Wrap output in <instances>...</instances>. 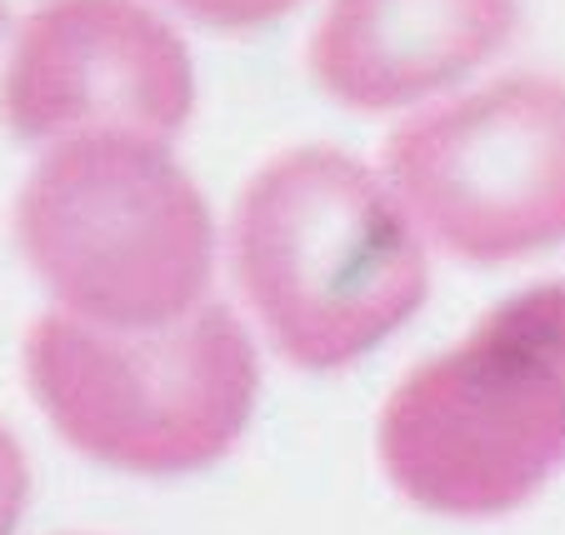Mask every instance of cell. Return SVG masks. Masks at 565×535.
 Here are the masks:
<instances>
[{
  "mask_svg": "<svg viewBox=\"0 0 565 535\" xmlns=\"http://www.w3.org/2000/svg\"><path fill=\"white\" fill-rule=\"evenodd\" d=\"M521 0H326L310 35V81L355 116L440 100L505 51Z\"/></svg>",
  "mask_w": 565,
  "mask_h": 535,
  "instance_id": "52a82bcc",
  "label": "cell"
},
{
  "mask_svg": "<svg viewBox=\"0 0 565 535\" xmlns=\"http://www.w3.org/2000/svg\"><path fill=\"white\" fill-rule=\"evenodd\" d=\"M195 110V61L146 0H41L0 65V126L31 146L171 140Z\"/></svg>",
  "mask_w": 565,
  "mask_h": 535,
  "instance_id": "8992f818",
  "label": "cell"
},
{
  "mask_svg": "<svg viewBox=\"0 0 565 535\" xmlns=\"http://www.w3.org/2000/svg\"><path fill=\"white\" fill-rule=\"evenodd\" d=\"M231 270L280 361L326 375L426 306L430 240L385 171L341 146H296L235 195Z\"/></svg>",
  "mask_w": 565,
  "mask_h": 535,
  "instance_id": "6da1fadb",
  "label": "cell"
},
{
  "mask_svg": "<svg viewBox=\"0 0 565 535\" xmlns=\"http://www.w3.org/2000/svg\"><path fill=\"white\" fill-rule=\"evenodd\" d=\"M35 410L86 461L130 475H191L231 456L260 396V355L225 306L156 331H106L45 311L21 345Z\"/></svg>",
  "mask_w": 565,
  "mask_h": 535,
  "instance_id": "277c9868",
  "label": "cell"
},
{
  "mask_svg": "<svg viewBox=\"0 0 565 535\" xmlns=\"http://www.w3.org/2000/svg\"><path fill=\"white\" fill-rule=\"evenodd\" d=\"M385 181L436 250L511 266L565 246V81L515 71L391 130Z\"/></svg>",
  "mask_w": 565,
  "mask_h": 535,
  "instance_id": "5b68a950",
  "label": "cell"
},
{
  "mask_svg": "<svg viewBox=\"0 0 565 535\" xmlns=\"http://www.w3.org/2000/svg\"><path fill=\"white\" fill-rule=\"evenodd\" d=\"M381 471L446 521L521 511L565 466V280L515 290L411 365L375 420Z\"/></svg>",
  "mask_w": 565,
  "mask_h": 535,
  "instance_id": "7a4b0ae2",
  "label": "cell"
},
{
  "mask_svg": "<svg viewBox=\"0 0 565 535\" xmlns=\"http://www.w3.org/2000/svg\"><path fill=\"white\" fill-rule=\"evenodd\" d=\"M0 31H6V0H0Z\"/></svg>",
  "mask_w": 565,
  "mask_h": 535,
  "instance_id": "30bf717a",
  "label": "cell"
},
{
  "mask_svg": "<svg viewBox=\"0 0 565 535\" xmlns=\"http://www.w3.org/2000/svg\"><path fill=\"white\" fill-rule=\"evenodd\" d=\"M11 225L21 260L65 315L156 331L205 306L215 225L171 140H61L21 181Z\"/></svg>",
  "mask_w": 565,
  "mask_h": 535,
  "instance_id": "3957f363",
  "label": "cell"
},
{
  "mask_svg": "<svg viewBox=\"0 0 565 535\" xmlns=\"http://www.w3.org/2000/svg\"><path fill=\"white\" fill-rule=\"evenodd\" d=\"M25 501H31V466H25L21 440H15L11 426L0 420V535L21 531Z\"/></svg>",
  "mask_w": 565,
  "mask_h": 535,
  "instance_id": "9c48e42d",
  "label": "cell"
},
{
  "mask_svg": "<svg viewBox=\"0 0 565 535\" xmlns=\"http://www.w3.org/2000/svg\"><path fill=\"white\" fill-rule=\"evenodd\" d=\"M166 6H175L185 21L205 25V31L250 35V31H266V25L286 21L300 0H166Z\"/></svg>",
  "mask_w": 565,
  "mask_h": 535,
  "instance_id": "ba28073f",
  "label": "cell"
}]
</instances>
